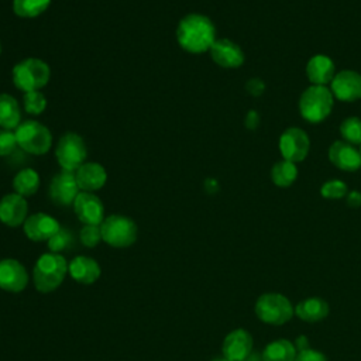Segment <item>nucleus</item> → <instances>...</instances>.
Masks as SVG:
<instances>
[{
	"instance_id": "nucleus-4",
	"label": "nucleus",
	"mask_w": 361,
	"mask_h": 361,
	"mask_svg": "<svg viewBox=\"0 0 361 361\" xmlns=\"http://www.w3.org/2000/svg\"><path fill=\"white\" fill-rule=\"evenodd\" d=\"M333 93L327 86L312 85L299 99L300 116L309 123L323 121L333 109Z\"/></svg>"
},
{
	"instance_id": "nucleus-10",
	"label": "nucleus",
	"mask_w": 361,
	"mask_h": 361,
	"mask_svg": "<svg viewBox=\"0 0 361 361\" xmlns=\"http://www.w3.org/2000/svg\"><path fill=\"white\" fill-rule=\"evenodd\" d=\"M49 197L58 206H69L73 204L76 196L79 195L80 189L78 186L75 172L61 171L49 182Z\"/></svg>"
},
{
	"instance_id": "nucleus-25",
	"label": "nucleus",
	"mask_w": 361,
	"mask_h": 361,
	"mask_svg": "<svg viewBox=\"0 0 361 361\" xmlns=\"http://www.w3.org/2000/svg\"><path fill=\"white\" fill-rule=\"evenodd\" d=\"M39 175L32 168H24L13 179L14 193H18L24 197L34 195L39 188Z\"/></svg>"
},
{
	"instance_id": "nucleus-38",
	"label": "nucleus",
	"mask_w": 361,
	"mask_h": 361,
	"mask_svg": "<svg viewBox=\"0 0 361 361\" xmlns=\"http://www.w3.org/2000/svg\"><path fill=\"white\" fill-rule=\"evenodd\" d=\"M213 361H230V360H227L226 357H223V358H214Z\"/></svg>"
},
{
	"instance_id": "nucleus-26",
	"label": "nucleus",
	"mask_w": 361,
	"mask_h": 361,
	"mask_svg": "<svg viewBox=\"0 0 361 361\" xmlns=\"http://www.w3.org/2000/svg\"><path fill=\"white\" fill-rule=\"evenodd\" d=\"M298 178V168L293 162L282 159L278 161L271 169V179L279 188L290 186Z\"/></svg>"
},
{
	"instance_id": "nucleus-23",
	"label": "nucleus",
	"mask_w": 361,
	"mask_h": 361,
	"mask_svg": "<svg viewBox=\"0 0 361 361\" xmlns=\"http://www.w3.org/2000/svg\"><path fill=\"white\" fill-rule=\"evenodd\" d=\"M21 123L17 100L8 93H0V128L16 130Z\"/></svg>"
},
{
	"instance_id": "nucleus-9",
	"label": "nucleus",
	"mask_w": 361,
	"mask_h": 361,
	"mask_svg": "<svg viewBox=\"0 0 361 361\" xmlns=\"http://www.w3.org/2000/svg\"><path fill=\"white\" fill-rule=\"evenodd\" d=\"M309 137L299 127H289L279 137V151L283 159L293 164L303 161L309 152Z\"/></svg>"
},
{
	"instance_id": "nucleus-19",
	"label": "nucleus",
	"mask_w": 361,
	"mask_h": 361,
	"mask_svg": "<svg viewBox=\"0 0 361 361\" xmlns=\"http://www.w3.org/2000/svg\"><path fill=\"white\" fill-rule=\"evenodd\" d=\"M330 162L341 171H357L361 166V155L351 144L345 141H334L329 148Z\"/></svg>"
},
{
	"instance_id": "nucleus-35",
	"label": "nucleus",
	"mask_w": 361,
	"mask_h": 361,
	"mask_svg": "<svg viewBox=\"0 0 361 361\" xmlns=\"http://www.w3.org/2000/svg\"><path fill=\"white\" fill-rule=\"evenodd\" d=\"M245 90H247L251 96L258 97V96H261V94L264 93V90H265V83H264V80L259 79V78H252V79H250V80L245 83Z\"/></svg>"
},
{
	"instance_id": "nucleus-6",
	"label": "nucleus",
	"mask_w": 361,
	"mask_h": 361,
	"mask_svg": "<svg viewBox=\"0 0 361 361\" xmlns=\"http://www.w3.org/2000/svg\"><path fill=\"white\" fill-rule=\"evenodd\" d=\"M102 240L111 247L126 248L135 243L138 228L137 224L123 214H111L104 217L100 224Z\"/></svg>"
},
{
	"instance_id": "nucleus-7",
	"label": "nucleus",
	"mask_w": 361,
	"mask_h": 361,
	"mask_svg": "<svg viewBox=\"0 0 361 361\" xmlns=\"http://www.w3.org/2000/svg\"><path fill=\"white\" fill-rule=\"evenodd\" d=\"M293 312L295 310L289 299L281 293H264L255 302L257 317L268 324H283L292 319Z\"/></svg>"
},
{
	"instance_id": "nucleus-22",
	"label": "nucleus",
	"mask_w": 361,
	"mask_h": 361,
	"mask_svg": "<svg viewBox=\"0 0 361 361\" xmlns=\"http://www.w3.org/2000/svg\"><path fill=\"white\" fill-rule=\"evenodd\" d=\"M295 314L305 322H320L329 314V305L320 298H309L299 302L295 307Z\"/></svg>"
},
{
	"instance_id": "nucleus-40",
	"label": "nucleus",
	"mask_w": 361,
	"mask_h": 361,
	"mask_svg": "<svg viewBox=\"0 0 361 361\" xmlns=\"http://www.w3.org/2000/svg\"><path fill=\"white\" fill-rule=\"evenodd\" d=\"M360 155H361V148H360Z\"/></svg>"
},
{
	"instance_id": "nucleus-30",
	"label": "nucleus",
	"mask_w": 361,
	"mask_h": 361,
	"mask_svg": "<svg viewBox=\"0 0 361 361\" xmlns=\"http://www.w3.org/2000/svg\"><path fill=\"white\" fill-rule=\"evenodd\" d=\"M47 243H48V248L51 250V252L59 254L61 251L68 250L73 244V235L71 234V231L68 228L61 227L58 230V233L55 235H52Z\"/></svg>"
},
{
	"instance_id": "nucleus-33",
	"label": "nucleus",
	"mask_w": 361,
	"mask_h": 361,
	"mask_svg": "<svg viewBox=\"0 0 361 361\" xmlns=\"http://www.w3.org/2000/svg\"><path fill=\"white\" fill-rule=\"evenodd\" d=\"M17 145L16 133L13 130L0 128V157L10 155Z\"/></svg>"
},
{
	"instance_id": "nucleus-16",
	"label": "nucleus",
	"mask_w": 361,
	"mask_h": 361,
	"mask_svg": "<svg viewBox=\"0 0 361 361\" xmlns=\"http://www.w3.org/2000/svg\"><path fill=\"white\" fill-rule=\"evenodd\" d=\"M212 59L221 68H238L244 63V52L228 38H219L209 49Z\"/></svg>"
},
{
	"instance_id": "nucleus-28",
	"label": "nucleus",
	"mask_w": 361,
	"mask_h": 361,
	"mask_svg": "<svg viewBox=\"0 0 361 361\" xmlns=\"http://www.w3.org/2000/svg\"><path fill=\"white\" fill-rule=\"evenodd\" d=\"M340 133L345 142L361 145V118L347 117L340 124Z\"/></svg>"
},
{
	"instance_id": "nucleus-1",
	"label": "nucleus",
	"mask_w": 361,
	"mask_h": 361,
	"mask_svg": "<svg viewBox=\"0 0 361 361\" xmlns=\"http://www.w3.org/2000/svg\"><path fill=\"white\" fill-rule=\"evenodd\" d=\"M176 39L183 51L189 54H203L209 51L217 39L214 24L204 14H186L178 23Z\"/></svg>"
},
{
	"instance_id": "nucleus-20",
	"label": "nucleus",
	"mask_w": 361,
	"mask_h": 361,
	"mask_svg": "<svg viewBox=\"0 0 361 361\" xmlns=\"http://www.w3.org/2000/svg\"><path fill=\"white\" fill-rule=\"evenodd\" d=\"M68 272L76 282L92 285L100 276V265L90 257L78 255L68 264Z\"/></svg>"
},
{
	"instance_id": "nucleus-37",
	"label": "nucleus",
	"mask_w": 361,
	"mask_h": 361,
	"mask_svg": "<svg viewBox=\"0 0 361 361\" xmlns=\"http://www.w3.org/2000/svg\"><path fill=\"white\" fill-rule=\"evenodd\" d=\"M345 202L350 207H360L361 206V193L357 190H351L345 196Z\"/></svg>"
},
{
	"instance_id": "nucleus-11",
	"label": "nucleus",
	"mask_w": 361,
	"mask_h": 361,
	"mask_svg": "<svg viewBox=\"0 0 361 361\" xmlns=\"http://www.w3.org/2000/svg\"><path fill=\"white\" fill-rule=\"evenodd\" d=\"M331 83V93L341 102H355L361 99V73L355 71H340L334 75Z\"/></svg>"
},
{
	"instance_id": "nucleus-14",
	"label": "nucleus",
	"mask_w": 361,
	"mask_h": 361,
	"mask_svg": "<svg viewBox=\"0 0 361 361\" xmlns=\"http://www.w3.org/2000/svg\"><path fill=\"white\" fill-rule=\"evenodd\" d=\"M25 235L32 241H48L58 233L61 224L47 213H34L23 224Z\"/></svg>"
},
{
	"instance_id": "nucleus-32",
	"label": "nucleus",
	"mask_w": 361,
	"mask_h": 361,
	"mask_svg": "<svg viewBox=\"0 0 361 361\" xmlns=\"http://www.w3.org/2000/svg\"><path fill=\"white\" fill-rule=\"evenodd\" d=\"M79 237H80V241H82L83 245H86V247H89V248L96 247V245L102 241V230H100V226H96V224H85V226L80 228Z\"/></svg>"
},
{
	"instance_id": "nucleus-5",
	"label": "nucleus",
	"mask_w": 361,
	"mask_h": 361,
	"mask_svg": "<svg viewBox=\"0 0 361 361\" xmlns=\"http://www.w3.org/2000/svg\"><path fill=\"white\" fill-rule=\"evenodd\" d=\"M17 145L28 154L44 155L52 145V134L42 123L37 120H25L14 130Z\"/></svg>"
},
{
	"instance_id": "nucleus-29",
	"label": "nucleus",
	"mask_w": 361,
	"mask_h": 361,
	"mask_svg": "<svg viewBox=\"0 0 361 361\" xmlns=\"http://www.w3.org/2000/svg\"><path fill=\"white\" fill-rule=\"evenodd\" d=\"M23 104L28 114L38 116L45 110L47 99L44 96V93H41L39 90L28 92V93H24V96H23Z\"/></svg>"
},
{
	"instance_id": "nucleus-21",
	"label": "nucleus",
	"mask_w": 361,
	"mask_h": 361,
	"mask_svg": "<svg viewBox=\"0 0 361 361\" xmlns=\"http://www.w3.org/2000/svg\"><path fill=\"white\" fill-rule=\"evenodd\" d=\"M306 75L313 85L326 86L333 80L336 75V66L329 56L314 55L306 65Z\"/></svg>"
},
{
	"instance_id": "nucleus-12",
	"label": "nucleus",
	"mask_w": 361,
	"mask_h": 361,
	"mask_svg": "<svg viewBox=\"0 0 361 361\" xmlns=\"http://www.w3.org/2000/svg\"><path fill=\"white\" fill-rule=\"evenodd\" d=\"M73 210L83 224L100 226L104 220V206L92 192H79L73 202Z\"/></svg>"
},
{
	"instance_id": "nucleus-18",
	"label": "nucleus",
	"mask_w": 361,
	"mask_h": 361,
	"mask_svg": "<svg viewBox=\"0 0 361 361\" xmlns=\"http://www.w3.org/2000/svg\"><path fill=\"white\" fill-rule=\"evenodd\" d=\"M75 178L80 192L93 193L104 186L107 180V172L99 162H85L76 169Z\"/></svg>"
},
{
	"instance_id": "nucleus-31",
	"label": "nucleus",
	"mask_w": 361,
	"mask_h": 361,
	"mask_svg": "<svg viewBox=\"0 0 361 361\" xmlns=\"http://www.w3.org/2000/svg\"><path fill=\"white\" fill-rule=\"evenodd\" d=\"M320 193L324 199H341V197L347 196L348 188L343 180L333 179V180H327L322 185Z\"/></svg>"
},
{
	"instance_id": "nucleus-15",
	"label": "nucleus",
	"mask_w": 361,
	"mask_h": 361,
	"mask_svg": "<svg viewBox=\"0 0 361 361\" xmlns=\"http://www.w3.org/2000/svg\"><path fill=\"white\" fill-rule=\"evenodd\" d=\"M28 283V274L17 259L6 258L0 261V288L7 292H21Z\"/></svg>"
},
{
	"instance_id": "nucleus-8",
	"label": "nucleus",
	"mask_w": 361,
	"mask_h": 361,
	"mask_svg": "<svg viewBox=\"0 0 361 361\" xmlns=\"http://www.w3.org/2000/svg\"><path fill=\"white\" fill-rule=\"evenodd\" d=\"M86 144L83 138L72 131L65 133L55 148V157L62 171L76 172V169L85 164Z\"/></svg>"
},
{
	"instance_id": "nucleus-3",
	"label": "nucleus",
	"mask_w": 361,
	"mask_h": 361,
	"mask_svg": "<svg viewBox=\"0 0 361 361\" xmlns=\"http://www.w3.org/2000/svg\"><path fill=\"white\" fill-rule=\"evenodd\" d=\"M14 86L24 92H35L41 90L51 78V69L39 58H25L14 65L11 71Z\"/></svg>"
},
{
	"instance_id": "nucleus-39",
	"label": "nucleus",
	"mask_w": 361,
	"mask_h": 361,
	"mask_svg": "<svg viewBox=\"0 0 361 361\" xmlns=\"http://www.w3.org/2000/svg\"><path fill=\"white\" fill-rule=\"evenodd\" d=\"M0 54H1V44H0Z\"/></svg>"
},
{
	"instance_id": "nucleus-13",
	"label": "nucleus",
	"mask_w": 361,
	"mask_h": 361,
	"mask_svg": "<svg viewBox=\"0 0 361 361\" xmlns=\"http://www.w3.org/2000/svg\"><path fill=\"white\" fill-rule=\"evenodd\" d=\"M28 217V203L18 193H8L0 199V221L8 227L24 224Z\"/></svg>"
},
{
	"instance_id": "nucleus-2",
	"label": "nucleus",
	"mask_w": 361,
	"mask_h": 361,
	"mask_svg": "<svg viewBox=\"0 0 361 361\" xmlns=\"http://www.w3.org/2000/svg\"><path fill=\"white\" fill-rule=\"evenodd\" d=\"M68 274V264L61 254L47 252L42 254L32 269V281L35 289L42 293L55 290Z\"/></svg>"
},
{
	"instance_id": "nucleus-17",
	"label": "nucleus",
	"mask_w": 361,
	"mask_h": 361,
	"mask_svg": "<svg viewBox=\"0 0 361 361\" xmlns=\"http://www.w3.org/2000/svg\"><path fill=\"white\" fill-rule=\"evenodd\" d=\"M223 357L230 361H244L252 350V337L244 329L228 333L223 341Z\"/></svg>"
},
{
	"instance_id": "nucleus-24",
	"label": "nucleus",
	"mask_w": 361,
	"mask_h": 361,
	"mask_svg": "<svg viewBox=\"0 0 361 361\" xmlns=\"http://www.w3.org/2000/svg\"><path fill=\"white\" fill-rule=\"evenodd\" d=\"M298 350L286 338H278L269 343L262 351V361H295Z\"/></svg>"
},
{
	"instance_id": "nucleus-36",
	"label": "nucleus",
	"mask_w": 361,
	"mask_h": 361,
	"mask_svg": "<svg viewBox=\"0 0 361 361\" xmlns=\"http://www.w3.org/2000/svg\"><path fill=\"white\" fill-rule=\"evenodd\" d=\"M258 123H259V116H258V113H257L255 110H250V111L247 113V116H245V120H244L245 127H247L248 130H255L257 126H258Z\"/></svg>"
},
{
	"instance_id": "nucleus-34",
	"label": "nucleus",
	"mask_w": 361,
	"mask_h": 361,
	"mask_svg": "<svg viewBox=\"0 0 361 361\" xmlns=\"http://www.w3.org/2000/svg\"><path fill=\"white\" fill-rule=\"evenodd\" d=\"M295 361H327L326 355L320 351H316V350H312V348H305V350H300L296 357H295Z\"/></svg>"
},
{
	"instance_id": "nucleus-27",
	"label": "nucleus",
	"mask_w": 361,
	"mask_h": 361,
	"mask_svg": "<svg viewBox=\"0 0 361 361\" xmlns=\"http://www.w3.org/2000/svg\"><path fill=\"white\" fill-rule=\"evenodd\" d=\"M51 0H13V11L21 18H34L42 14Z\"/></svg>"
}]
</instances>
